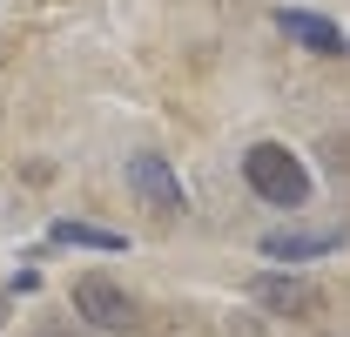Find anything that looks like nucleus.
I'll list each match as a JSON object with an SVG mask.
<instances>
[{"instance_id":"20e7f679","label":"nucleus","mask_w":350,"mask_h":337,"mask_svg":"<svg viewBox=\"0 0 350 337\" xmlns=\"http://www.w3.org/2000/svg\"><path fill=\"white\" fill-rule=\"evenodd\" d=\"M250 297H256L262 310H276V317H317V310H323V290H317L310 277H276V270L256 277Z\"/></svg>"},{"instance_id":"7ed1b4c3","label":"nucleus","mask_w":350,"mask_h":337,"mask_svg":"<svg viewBox=\"0 0 350 337\" xmlns=\"http://www.w3.org/2000/svg\"><path fill=\"white\" fill-rule=\"evenodd\" d=\"M129 189L162 216V223L189 210V189H182V175L169 168V155H129Z\"/></svg>"},{"instance_id":"0eeeda50","label":"nucleus","mask_w":350,"mask_h":337,"mask_svg":"<svg viewBox=\"0 0 350 337\" xmlns=\"http://www.w3.org/2000/svg\"><path fill=\"white\" fill-rule=\"evenodd\" d=\"M47 243H75V250H122L129 236H115V229H94V223H75V216H61V223H47Z\"/></svg>"},{"instance_id":"f257e3e1","label":"nucleus","mask_w":350,"mask_h":337,"mask_svg":"<svg viewBox=\"0 0 350 337\" xmlns=\"http://www.w3.org/2000/svg\"><path fill=\"white\" fill-rule=\"evenodd\" d=\"M243 182L256 189L262 203H276V210H304L310 203V168L283 149V142H256L250 155H243Z\"/></svg>"},{"instance_id":"39448f33","label":"nucleus","mask_w":350,"mask_h":337,"mask_svg":"<svg viewBox=\"0 0 350 337\" xmlns=\"http://www.w3.org/2000/svg\"><path fill=\"white\" fill-rule=\"evenodd\" d=\"M276 27H283L297 47H310V54H344L337 21H323V14H310V7H283V14H276Z\"/></svg>"},{"instance_id":"423d86ee","label":"nucleus","mask_w":350,"mask_h":337,"mask_svg":"<svg viewBox=\"0 0 350 337\" xmlns=\"http://www.w3.org/2000/svg\"><path fill=\"white\" fill-rule=\"evenodd\" d=\"M344 243V229H276V236H262V256H276V263H310V256H330Z\"/></svg>"},{"instance_id":"f03ea898","label":"nucleus","mask_w":350,"mask_h":337,"mask_svg":"<svg viewBox=\"0 0 350 337\" xmlns=\"http://www.w3.org/2000/svg\"><path fill=\"white\" fill-rule=\"evenodd\" d=\"M75 310H81L94 331H135L142 324V310H135V297L115 284V277H101V270H88L75 277Z\"/></svg>"},{"instance_id":"6e6552de","label":"nucleus","mask_w":350,"mask_h":337,"mask_svg":"<svg viewBox=\"0 0 350 337\" xmlns=\"http://www.w3.org/2000/svg\"><path fill=\"white\" fill-rule=\"evenodd\" d=\"M41 337H75V331H41Z\"/></svg>"}]
</instances>
